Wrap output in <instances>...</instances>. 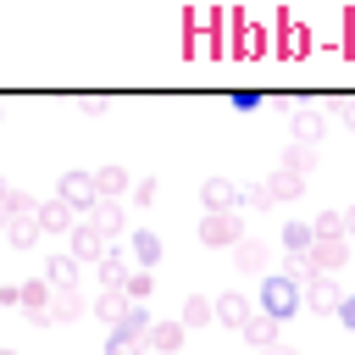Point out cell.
<instances>
[{
    "mask_svg": "<svg viewBox=\"0 0 355 355\" xmlns=\"http://www.w3.org/2000/svg\"><path fill=\"white\" fill-rule=\"evenodd\" d=\"M178 322H183V327H205V322H216V300H211V294H189Z\"/></svg>",
    "mask_w": 355,
    "mask_h": 355,
    "instance_id": "cell-23",
    "label": "cell"
},
{
    "mask_svg": "<svg viewBox=\"0 0 355 355\" xmlns=\"http://www.w3.org/2000/svg\"><path fill=\"white\" fill-rule=\"evenodd\" d=\"M0 305H6V311L22 305V283H0Z\"/></svg>",
    "mask_w": 355,
    "mask_h": 355,
    "instance_id": "cell-36",
    "label": "cell"
},
{
    "mask_svg": "<svg viewBox=\"0 0 355 355\" xmlns=\"http://www.w3.org/2000/svg\"><path fill=\"white\" fill-rule=\"evenodd\" d=\"M83 288H55V300H50V322H78L83 316Z\"/></svg>",
    "mask_w": 355,
    "mask_h": 355,
    "instance_id": "cell-20",
    "label": "cell"
},
{
    "mask_svg": "<svg viewBox=\"0 0 355 355\" xmlns=\"http://www.w3.org/2000/svg\"><path fill=\"white\" fill-rule=\"evenodd\" d=\"M311 227H316V244H322V239H349V233H344V211H316Z\"/></svg>",
    "mask_w": 355,
    "mask_h": 355,
    "instance_id": "cell-29",
    "label": "cell"
},
{
    "mask_svg": "<svg viewBox=\"0 0 355 355\" xmlns=\"http://www.w3.org/2000/svg\"><path fill=\"white\" fill-rule=\"evenodd\" d=\"M105 105H111V94H78V111H83V116H100Z\"/></svg>",
    "mask_w": 355,
    "mask_h": 355,
    "instance_id": "cell-34",
    "label": "cell"
},
{
    "mask_svg": "<svg viewBox=\"0 0 355 355\" xmlns=\"http://www.w3.org/2000/svg\"><path fill=\"white\" fill-rule=\"evenodd\" d=\"M200 205H205V216H216V211H239V205H244V183L205 178V183H200Z\"/></svg>",
    "mask_w": 355,
    "mask_h": 355,
    "instance_id": "cell-7",
    "label": "cell"
},
{
    "mask_svg": "<svg viewBox=\"0 0 355 355\" xmlns=\"http://www.w3.org/2000/svg\"><path fill=\"white\" fill-rule=\"evenodd\" d=\"M128 250H133V261L150 272V266L161 261V233H155V227H133V233H128Z\"/></svg>",
    "mask_w": 355,
    "mask_h": 355,
    "instance_id": "cell-17",
    "label": "cell"
},
{
    "mask_svg": "<svg viewBox=\"0 0 355 355\" xmlns=\"http://www.w3.org/2000/svg\"><path fill=\"white\" fill-rule=\"evenodd\" d=\"M39 277H44L50 288H78V255H72V250H67V255H50Z\"/></svg>",
    "mask_w": 355,
    "mask_h": 355,
    "instance_id": "cell-18",
    "label": "cell"
},
{
    "mask_svg": "<svg viewBox=\"0 0 355 355\" xmlns=\"http://www.w3.org/2000/svg\"><path fill=\"white\" fill-rule=\"evenodd\" d=\"M200 244H205V250H239V244H244V216H239V211L200 216Z\"/></svg>",
    "mask_w": 355,
    "mask_h": 355,
    "instance_id": "cell-5",
    "label": "cell"
},
{
    "mask_svg": "<svg viewBox=\"0 0 355 355\" xmlns=\"http://www.w3.org/2000/svg\"><path fill=\"white\" fill-rule=\"evenodd\" d=\"M133 200L150 205V200H155V178H139V183H133Z\"/></svg>",
    "mask_w": 355,
    "mask_h": 355,
    "instance_id": "cell-35",
    "label": "cell"
},
{
    "mask_svg": "<svg viewBox=\"0 0 355 355\" xmlns=\"http://www.w3.org/2000/svg\"><path fill=\"white\" fill-rule=\"evenodd\" d=\"M344 233H349V239H355V205H349V211H344Z\"/></svg>",
    "mask_w": 355,
    "mask_h": 355,
    "instance_id": "cell-39",
    "label": "cell"
},
{
    "mask_svg": "<svg viewBox=\"0 0 355 355\" xmlns=\"http://www.w3.org/2000/svg\"><path fill=\"white\" fill-rule=\"evenodd\" d=\"M78 222H83V216H78L72 205H61L55 194H50V200H39V227H44V233H72Z\"/></svg>",
    "mask_w": 355,
    "mask_h": 355,
    "instance_id": "cell-12",
    "label": "cell"
},
{
    "mask_svg": "<svg viewBox=\"0 0 355 355\" xmlns=\"http://www.w3.org/2000/svg\"><path fill=\"white\" fill-rule=\"evenodd\" d=\"M255 305H261V316L288 322V316H300V311H305V283H300V277H288V272H266V277H261Z\"/></svg>",
    "mask_w": 355,
    "mask_h": 355,
    "instance_id": "cell-1",
    "label": "cell"
},
{
    "mask_svg": "<svg viewBox=\"0 0 355 355\" xmlns=\"http://www.w3.org/2000/svg\"><path fill=\"white\" fill-rule=\"evenodd\" d=\"M233 261H239L244 272H261V277H266V266H272V250H266L261 239H244V244L233 250Z\"/></svg>",
    "mask_w": 355,
    "mask_h": 355,
    "instance_id": "cell-22",
    "label": "cell"
},
{
    "mask_svg": "<svg viewBox=\"0 0 355 355\" xmlns=\"http://www.w3.org/2000/svg\"><path fill=\"white\" fill-rule=\"evenodd\" d=\"M338 305H344V288H338L327 272L305 277V311H316V316H322V311H338Z\"/></svg>",
    "mask_w": 355,
    "mask_h": 355,
    "instance_id": "cell-9",
    "label": "cell"
},
{
    "mask_svg": "<svg viewBox=\"0 0 355 355\" xmlns=\"http://www.w3.org/2000/svg\"><path fill=\"white\" fill-rule=\"evenodd\" d=\"M128 311H133V300H128L122 288H100V294H94V316H100L105 327H122Z\"/></svg>",
    "mask_w": 355,
    "mask_h": 355,
    "instance_id": "cell-15",
    "label": "cell"
},
{
    "mask_svg": "<svg viewBox=\"0 0 355 355\" xmlns=\"http://www.w3.org/2000/svg\"><path fill=\"white\" fill-rule=\"evenodd\" d=\"M39 233H44V227H39V216H17V222L6 227V244H11V250H33V244H39Z\"/></svg>",
    "mask_w": 355,
    "mask_h": 355,
    "instance_id": "cell-25",
    "label": "cell"
},
{
    "mask_svg": "<svg viewBox=\"0 0 355 355\" xmlns=\"http://www.w3.org/2000/svg\"><path fill=\"white\" fill-rule=\"evenodd\" d=\"M311 166H316V150H311V144H288V150H283V172H300V178H305Z\"/></svg>",
    "mask_w": 355,
    "mask_h": 355,
    "instance_id": "cell-28",
    "label": "cell"
},
{
    "mask_svg": "<svg viewBox=\"0 0 355 355\" xmlns=\"http://www.w3.org/2000/svg\"><path fill=\"white\" fill-rule=\"evenodd\" d=\"M183 333H189L183 322H155V327H150V349H155V355H178Z\"/></svg>",
    "mask_w": 355,
    "mask_h": 355,
    "instance_id": "cell-24",
    "label": "cell"
},
{
    "mask_svg": "<svg viewBox=\"0 0 355 355\" xmlns=\"http://www.w3.org/2000/svg\"><path fill=\"white\" fill-rule=\"evenodd\" d=\"M0 355H17V349H11V344H6V349H0Z\"/></svg>",
    "mask_w": 355,
    "mask_h": 355,
    "instance_id": "cell-40",
    "label": "cell"
},
{
    "mask_svg": "<svg viewBox=\"0 0 355 355\" xmlns=\"http://www.w3.org/2000/svg\"><path fill=\"white\" fill-rule=\"evenodd\" d=\"M344 261H349V239H322L316 250H311V272H344Z\"/></svg>",
    "mask_w": 355,
    "mask_h": 355,
    "instance_id": "cell-13",
    "label": "cell"
},
{
    "mask_svg": "<svg viewBox=\"0 0 355 355\" xmlns=\"http://www.w3.org/2000/svg\"><path fill=\"white\" fill-rule=\"evenodd\" d=\"M266 44H277V39H272V28L239 11V22H233V39H227V55H239V61H255V55H266Z\"/></svg>",
    "mask_w": 355,
    "mask_h": 355,
    "instance_id": "cell-3",
    "label": "cell"
},
{
    "mask_svg": "<svg viewBox=\"0 0 355 355\" xmlns=\"http://www.w3.org/2000/svg\"><path fill=\"white\" fill-rule=\"evenodd\" d=\"M55 200H61V205H72L78 216H94V205H100V189H94V172H83V166H72V172H61V183H55Z\"/></svg>",
    "mask_w": 355,
    "mask_h": 355,
    "instance_id": "cell-2",
    "label": "cell"
},
{
    "mask_svg": "<svg viewBox=\"0 0 355 355\" xmlns=\"http://www.w3.org/2000/svg\"><path fill=\"white\" fill-rule=\"evenodd\" d=\"M89 222H94V227H100V233H105V239H116V233H133V227H128V211H122V205H116V200H100V205H94V216H89Z\"/></svg>",
    "mask_w": 355,
    "mask_h": 355,
    "instance_id": "cell-19",
    "label": "cell"
},
{
    "mask_svg": "<svg viewBox=\"0 0 355 355\" xmlns=\"http://www.w3.org/2000/svg\"><path fill=\"white\" fill-rule=\"evenodd\" d=\"M288 133H294V144H311V150H322V133H327V111H316V105H300V111L288 116Z\"/></svg>",
    "mask_w": 355,
    "mask_h": 355,
    "instance_id": "cell-8",
    "label": "cell"
},
{
    "mask_svg": "<svg viewBox=\"0 0 355 355\" xmlns=\"http://www.w3.org/2000/svg\"><path fill=\"white\" fill-rule=\"evenodd\" d=\"M277 333H283V322H272V316H250L244 344H250V349H277Z\"/></svg>",
    "mask_w": 355,
    "mask_h": 355,
    "instance_id": "cell-21",
    "label": "cell"
},
{
    "mask_svg": "<svg viewBox=\"0 0 355 355\" xmlns=\"http://www.w3.org/2000/svg\"><path fill=\"white\" fill-rule=\"evenodd\" d=\"M133 183H139V178H128V166H116V161L94 172V189H100V200H122V194H133Z\"/></svg>",
    "mask_w": 355,
    "mask_h": 355,
    "instance_id": "cell-14",
    "label": "cell"
},
{
    "mask_svg": "<svg viewBox=\"0 0 355 355\" xmlns=\"http://www.w3.org/2000/svg\"><path fill=\"white\" fill-rule=\"evenodd\" d=\"M272 28H277V44H272V50H277L283 61H300V55H311V39H316V33H311V28H305L294 11H272Z\"/></svg>",
    "mask_w": 355,
    "mask_h": 355,
    "instance_id": "cell-4",
    "label": "cell"
},
{
    "mask_svg": "<svg viewBox=\"0 0 355 355\" xmlns=\"http://www.w3.org/2000/svg\"><path fill=\"white\" fill-rule=\"evenodd\" d=\"M283 250H288V261H305L316 250V227L311 222H283Z\"/></svg>",
    "mask_w": 355,
    "mask_h": 355,
    "instance_id": "cell-16",
    "label": "cell"
},
{
    "mask_svg": "<svg viewBox=\"0 0 355 355\" xmlns=\"http://www.w3.org/2000/svg\"><path fill=\"white\" fill-rule=\"evenodd\" d=\"M250 316H255V311H250V300H244L239 288H222V294H216V322H222V327H239V333H244Z\"/></svg>",
    "mask_w": 355,
    "mask_h": 355,
    "instance_id": "cell-11",
    "label": "cell"
},
{
    "mask_svg": "<svg viewBox=\"0 0 355 355\" xmlns=\"http://www.w3.org/2000/svg\"><path fill=\"white\" fill-rule=\"evenodd\" d=\"M338 55H349V61H355V17H344V50H338Z\"/></svg>",
    "mask_w": 355,
    "mask_h": 355,
    "instance_id": "cell-38",
    "label": "cell"
},
{
    "mask_svg": "<svg viewBox=\"0 0 355 355\" xmlns=\"http://www.w3.org/2000/svg\"><path fill=\"white\" fill-rule=\"evenodd\" d=\"M150 288H155V272H144V266H139V272H128V283H122V294H128L133 305H144V300H150Z\"/></svg>",
    "mask_w": 355,
    "mask_h": 355,
    "instance_id": "cell-30",
    "label": "cell"
},
{
    "mask_svg": "<svg viewBox=\"0 0 355 355\" xmlns=\"http://www.w3.org/2000/svg\"><path fill=\"white\" fill-rule=\"evenodd\" d=\"M94 277H100V288H122V283H128V266H122V250H116V244L105 250V261L94 266Z\"/></svg>",
    "mask_w": 355,
    "mask_h": 355,
    "instance_id": "cell-26",
    "label": "cell"
},
{
    "mask_svg": "<svg viewBox=\"0 0 355 355\" xmlns=\"http://www.w3.org/2000/svg\"><path fill=\"white\" fill-rule=\"evenodd\" d=\"M327 111H338V116L355 128V94H327Z\"/></svg>",
    "mask_w": 355,
    "mask_h": 355,
    "instance_id": "cell-33",
    "label": "cell"
},
{
    "mask_svg": "<svg viewBox=\"0 0 355 355\" xmlns=\"http://www.w3.org/2000/svg\"><path fill=\"white\" fill-rule=\"evenodd\" d=\"M50 300H55V288H50L44 277H28V283H22V311H28L33 327H50Z\"/></svg>",
    "mask_w": 355,
    "mask_h": 355,
    "instance_id": "cell-10",
    "label": "cell"
},
{
    "mask_svg": "<svg viewBox=\"0 0 355 355\" xmlns=\"http://www.w3.org/2000/svg\"><path fill=\"white\" fill-rule=\"evenodd\" d=\"M266 205H272V189H266V183H250V189H244V205H239V211H266Z\"/></svg>",
    "mask_w": 355,
    "mask_h": 355,
    "instance_id": "cell-31",
    "label": "cell"
},
{
    "mask_svg": "<svg viewBox=\"0 0 355 355\" xmlns=\"http://www.w3.org/2000/svg\"><path fill=\"white\" fill-rule=\"evenodd\" d=\"M67 239H72V255H78V266H100V261H105V250H111V239H105V233H100L89 216H83V222H78Z\"/></svg>",
    "mask_w": 355,
    "mask_h": 355,
    "instance_id": "cell-6",
    "label": "cell"
},
{
    "mask_svg": "<svg viewBox=\"0 0 355 355\" xmlns=\"http://www.w3.org/2000/svg\"><path fill=\"white\" fill-rule=\"evenodd\" d=\"M261 105H266V94H255V89H244V94H233V111H239V116H255Z\"/></svg>",
    "mask_w": 355,
    "mask_h": 355,
    "instance_id": "cell-32",
    "label": "cell"
},
{
    "mask_svg": "<svg viewBox=\"0 0 355 355\" xmlns=\"http://www.w3.org/2000/svg\"><path fill=\"white\" fill-rule=\"evenodd\" d=\"M266 189H272V200H300V194H305V178H300V172H283V166H277V172L266 178Z\"/></svg>",
    "mask_w": 355,
    "mask_h": 355,
    "instance_id": "cell-27",
    "label": "cell"
},
{
    "mask_svg": "<svg viewBox=\"0 0 355 355\" xmlns=\"http://www.w3.org/2000/svg\"><path fill=\"white\" fill-rule=\"evenodd\" d=\"M338 322L355 333V294H344V305H338Z\"/></svg>",
    "mask_w": 355,
    "mask_h": 355,
    "instance_id": "cell-37",
    "label": "cell"
}]
</instances>
